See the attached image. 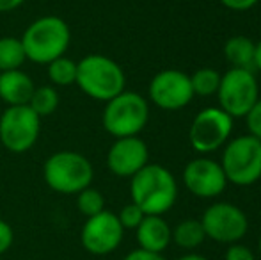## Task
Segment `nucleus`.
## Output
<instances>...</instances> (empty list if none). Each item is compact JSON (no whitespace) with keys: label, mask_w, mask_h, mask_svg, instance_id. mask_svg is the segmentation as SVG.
<instances>
[{"label":"nucleus","mask_w":261,"mask_h":260,"mask_svg":"<svg viewBox=\"0 0 261 260\" xmlns=\"http://www.w3.org/2000/svg\"><path fill=\"white\" fill-rule=\"evenodd\" d=\"M132 201L146 216H162L174 205L178 196L176 178L160 164H146L130 178Z\"/></svg>","instance_id":"1"},{"label":"nucleus","mask_w":261,"mask_h":260,"mask_svg":"<svg viewBox=\"0 0 261 260\" xmlns=\"http://www.w3.org/2000/svg\"><path fill=\"white\" fill-rule=\"evenodd\" d=\"M20 39L31 63L48 64L66 54L71 43V31L62 18L48 14L32 21Z\"/></svg>","instance_id":"2"},{"label":"nucleus","mask_w":261,"mask_h":260,"mask_svg":"<svg viewBox=\"0 0 261 260\" xmlns=\"http://www.w3.org/2000/svg\"><path fill=\"white\" fill-rule=\"evenodd\" d=\"M75 84L93 100L109 102L124 91L126 77L114 59L101 54H91L76 63Z\"/></svg>","instance_id":"3"},{"label":"nucleus","mask_w":261,"mask_h":260,"mask_svg":"<svg viewBox=\"0 0 261 260\" xmlns=\"http://www.w3.org/2000/svg\"><path fill=\"white\" fill-rule=\"evenodd\" d=\"M43 177L46 185L59 195H79L82 189L91 185L94 170L86 155L71 150H62L46 159Z\"/></svg>","instance_id":"4"},{"label":"nucleus","mask_w":261,"mask_h":260,"mask_svg":"<svg viewBox=\"0 0 261 260\" xmlns=\"http://www.w3.org/2000/svg\"><path fill=\"white\" fill-rule=\"evenodd\" d=\"M105 104L101 122L110 135L116 139L132 137L144 130L149 120V105L144 97L134 91H123Z\"/></svg>","instance_id":"5"},{"label":"nucleus","mask_w":261,"mask_h":260,"mask_svg":"<svg viewBox=\"0 0 261 260\" xmlns=\"http://www.w3.org/2000/svg\"><path fill=\"white\" fill-rule=\"evenodd\" d=\"M222 170L227 182L251 185L261 178V139L240 135L226 145L222 153Z\"/></svg>","instance_id":"6"},{"label":"nucleus","mask_w":261,"mask_h":260,"mask_svg":"<svg viewBox=\"0 0 261 260\" xmlns=\"http://www.w3.org/2000/svg\"><path fill=\"white\" fill-rule=\"evenodd\" d=\"M41 132V118L29 105H9L0 116V143L13 153L29 152Z\"/></svg>","instance_id":"7"},{"label":"nucleus","mask_w":261,"mask_h":260,"mask_svg":"<svg viewBox=\"0 0 261 260\" xmlns=\"http://www.w3.org/2000/svg\"><path fill=\"white\" fill-rule=\"evenodd\" d=\"M220 109L231 118H244L258 100V80L251 69L231 68L220 77L219 89Z\"/></svg>","instance_id":"8"},{"label":"nucleus","mask_w":261,"mask_h":260,"mask_svg":"<svg viewBox=\"0 0 261 260\" xmlns=\"http://www.w3.org/2000/svg\"><path fill=\"white\" fill-rule=\"evenodd\" d=\"M201 225L206 237L226 244L240 241L249 228L247 216L244 214V210L237 205L224 203V201L210 205L201 218Z\"/></svg>","instance_id":"9"},{"label":"nucleus","mask_w":261,"mask_h":260,"mask_svg":"<svg viewBox=\"0 0 261 260\" xmlns=\"http://www.w3.org/2000/svg\"><path fill=\"white\" fill-rule=\"evenodd\" d=\"M233 130V118L219 107H208L194 118L189 132L190 145L196 152L210 153L224 145Z\"/></svg>","instance_id":"10"},{"label":"nucleus","mask_w":261,"mask_h":260,"mask_svg":"<svg viewBox=\"0 0 261 260\" xmlns=\"http://www.w3.org/2000/svg\"><path fill=\"white\" fill-rule=\"evenodd\" d=\"M123 235L124 228L121 226L117 214L101 210L86 219L80 232V243L91 255H109L119 248Z\"/></svg>","instance_id":"11"},{"label":"nucleus","mask_w":261,"mask_h":260,"mask_svg":"<svg viewBox=\"0 0 261 260\" xmlns=\"http://www.w3.org/2000/svg\"><path fill=\"white\" fill-rule=\"evenodd\" d=\"M149 98L160 109L178 111L190 104L194 89L190 77L179 69H164L149 82Z\"/></svg>","instance_id":"12"},{"label":"nucleus","mask_w":261,"mask_h":260,"mask_svg":"<svg viewBox=\"0 0 261 260\" xmlns=\"http://www.w3.org/2000/svg\"><path fill=\"white\" fill-rule=\"evenodd\" d=\"M148 146L139 135L119 137L107 153V166L116 177L132 178L148 164Z\"/></svg>","instance_id":"13"},{"label":"nucleus","mask_w":261,"mask_h":260,"mask_svg":"<svg viewBox=\"0 0 261 260\" xmlns=\"http://www.w3.org/2000/svg\"><path fill=\"white\" fill-rule=\"evenodd\" d=\"M185 187L199 198H215L222 195L227 178L219 162L212 159H194L183 171Z\"/></svg>","instance_id":"14"},{"label":"nucleus","mask_w":261,"mask_h":260,"mask_svg":"<svg viewBox=\"0 0 261 260\" xmlns=\"http://www.w3.org/2000/svg\"><path fill=\"white\" fill-rule=\"evenodd\" d=\"M34 82L21 69L0 72V98L9 105H27L34 93Z\"/></svg>","instance_id":"15"},{"label":"nucleus","mask_w":261,"mask_h":260,"mask_svg":"<svg viewBox=\"0 0 261 260\" xmlns=\"http://www.w3.org/2000/svg\"><path fill=\"white\" fill-rule=\"evenodd\" d=\"M137 243L139 248L146 251L162 253L171 243L172 230L162 216H144L141 225L137 226Z\"/></svg>","instance_id":"16"},{"label":"nucleus","mask_w":261,"mask_h":260,"mask_svg":"<svg viewBox=\"0 0 261 260\" xmlns=\"http://www.w3.org/2000/svg\"><path fill=\"white\" fill-rule=\"evenodd\" d=\"M254 49L256 43L247 36H233L227 39L224 54H226V59L233 64V68L251 69V66H254Z\"/></svg>","instance_id":"17"},{"label":"nucleus","mask_w":261,"mask_h":260,"mask_svg":"<svg viewBox=\"0 0 261 260\" xmlns=\"http://www.w3.org/2000/svg\"><path fill=\"white\" fill-rule=\"evenodd\" d=\"M171 235H172V241H174L179 248H185V250H194V248L201 246L203 241L206 239L203 225H201V221H196V219L181 221L172 230Z\"/></svg>","instance_id":"18"},{"label":"nucleus","mask_w":261,"mask_h":260,"mask_svg":"<svg viewBox=\"0 0 261 260\" xmlns=\"http://www.w3.org/2000/svg\"><path fill=\"white\" fill-rule=\"evenodd\" d=\"M25 61H27V54L20 38H13V36L0 38V72L20 69Z\"/></svg>","instance_id":"19"},{"label":"nucleus","mask_w":261,"mask_h":260,"mask_svg":"<svg viewBox=\"0 0 261 260\" xmlns=\"http://www.w3.org/2000/svg\"><path fill=\"white\" fill-rule=\"evenodd\" d=\"M59 102H61V97L54 86H39L34 87V93L27 105L39 118H45V116L54 114L55 109L59 107Z\"/></svg>","instance_id":"20"},{"label":"nucleus","mask_w":261,"mask_h":260,"mask_svg":"<svg viewBox=\"0 0 261 260\" xmlns=\"http://www.w3.org/2000/svg\"><path fill=\"white\" fill-rule=\"evenodd\" d=\"M48 66V77L54 86H71L76 80V63L69 57L62 56L54 59Z\"/></svg>","instance_id":"21"},{"label":"nucleus","mask_w":261,"mask_h":260,"mask_svg":"<svg viewBox=\"0 0 261 260\" xmlns=\"http://www.w3.org/2000/svg\"><path fill=\"white\" fill-rule=\"evenodd\" d=\"M220 73L213 68H201L190 77V84H192L194 94L199 97H210V94L217 93L220 84Z\"/></svg>","instance_id":"22"},{"label":"nucleus","mask_w":261,"mask_h":260,"mask_svg":"<svg viewBox=\"0 0 261 260\" xmlns=\"http://www.w3.org/2000/svg\"><path fill=\"white\" fill-rule=\"evenodd\" d=\"M76 208L82 216L91 218L96 216L98 212L105 210V198L98 189L94 187H86L76 195Z\"/></svg>","instance_id":"23"},{"label":"nucleus","mask_w":261,"mask_h":260,"mask_svg":"<svg viewBox=\"0 0 261 260\" xmlns=\"http://www.w3.org/2000/svg\"><path fill=\"white\" fill-rule=\"evenodd\" d=\"M144 216L146 214L142 212V208L132 201V203L124 205V207L121 208V212L117 214V219H119L121 226H123L124 230H135L139 225H141Z\"/></svg>","instance_id":"24"},{"label":"nucleus","mask_w":261,"mask_h":260,"mask_svg":"<svg viewBox=\"0 0 261 260\" xmlns=\"http://www.w3.org/2000/svg\"><path fill=\"white\" fill-rule=\"evenodd\" d=\"M244 118H245V122H247L249 134L261 139V98L256 100V104L252 105L251 111H249Z\"/></svg>","instance_id":"25"},{"label":"nucleus","mask_w":261,"mask_h":260,"mask_svg":"<svg viewBox=\"0 0 261 260\" xmlns=\"http://www.w3.org/2000/svg\"><path fill=\"white\" fill-rule=\"evenodd\" d=\"M14 243V230L4 219H0V255H4Z\"/></svg>","instance_id":"26"},{"label":"nucleus","mask_w":261,"mask_h":260,"mask_svg":"<svg viewBox=\"0 0 261 260\" xmlns=\"http://www.w3.org/2000/svg\"><path fill=\"white\" fill-rule=\"evenodd\" d=\"M226 260H254V255L247 246L242 244H231L226 251Z\"/></svg>","instance_id":"27"},{"label":"nucleus","mask_w":261,"mask_h":260,"mask_svg":"<svg viewBox=\"0 0 261 260\" xmlns=\"http://www.w3.org/2000/svg\"><path fill=\"white\" fill-rule=\"evenodd\" d=\"M123 260H165V258L162 257L160 253H155V251H146V250H142V248H139V250L130 251V253H128Z\"/></svg>","instance_id":"28"},{"label":"nucleus","mask_w":261,"mask_h":260,"mask_svg":"<svg viewBox=\"0 0 261 260\" xmlns=\"http://www.w3.org/2000/svg\"><path fill=\"white\" fill-rule=\"evenodd\" d=\"M222 6H226L227 9L233 11H247L251 9L252 6H256L258 0H219Z\"/></svg>","instance_id":"29"},{"label":"nucleus","mask_w":261,"mask_h":260,"mask_svg":"<svg viewBox=\"0 0 261 260\" xmlns=\"http://www.w3.org/2000/svg\"><path fill=\"white\" fill-rule=\"evenodd\" d=\"M25 0H0V13H9V11L18 9L23 6Z\"/></svg>","instance_id":"30"},{"label":"nucleus","mask_w":261,"mask_h":260,"mask_svg":"<svg viewBox=\"0 0 261 260\" xmlns=\"http://www.w3.org/2000/svg\"><path fill=\"white\" fill-rule=\"evenodd\" d=\"M254 66L261 69V39L256 43V49H254Z\"/></svg>","instance_id":"31"},{"label":"nucleus","mask_w":261,"mask_h":260,"mask_svg":"<svg viewBox=\"0 0 261 260\" xmlns=\"http://www.w3.org/2000/svg\"><path fill=\"white\" fill-rule=\"evenodd\" d=\"M178 260H208V258H204L203 255L190 253V255H185V257H181V258H178Z\"/></svg>","instance_id":"32"},{"label":"nucleus","mask_w":261,"mask_h":260,"mask_svg":"<svg viewBox=\"0 0 261 260\" xmlns=\"http://www.w3.org/2000/svg\"><path fill=\"white\" fill-rule=\"evenodd\" d=\"M258 246H259V253H261V239H259V243H258Z\"/></svg>","instance_id":"33"}]
</instances>
